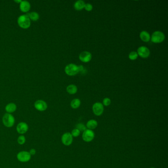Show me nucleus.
<instances>
[{
    "label": "nucleus",
    "mask_w": 168,
    "mask_h": 168,
    "mask_svg": "<svg viewBox=\"0 0 168 168\" xmlns=\"http://www.w3.org/2000/svg\"><path fill=\"white\" fill-rule=\"evenodd\" d=\"M17 109V105L15 104V103H9L7 104L5 108V109L7 113H10V114L15 111Z\"/></svg>",
    "instance_id": "nucleus-14"
},
{
    "label": "nucleus",
    "mask_w": 168,
    "mask_h": 168,
    "mask_svg": "<svg viewBox=\"0 0 168 168\" xmlns=\"http://www.w3.org/2000/svg\"><path fill=\"white\" fill-rule=\"evenodd\" d=\"M82 138L83 140L85 142H90L93 140V139H94L95 133L91 130L86 129L82 133Z\"/></svg>",
    "instance_id": "nucleus-6"
},
{
    "label": "nucleus",
    "mask_w": 168,
    "mask_h": 168,
    "mask_svg": "<svg viewBox=\"0 0 168 168\" xmlns=\"http://www.w3.org/2000/svg\"><path fill=\"white\" fill-rule=\"evenodd\" d=\"M140 37L144 42H148L150 41V36L147 31H142L141 32L140 35Z\"/></svg>",
    "instance_id": "nucleus-15"
},
{
    "label": "nucleus",
    "mask_w": 168,
    "mask_h": 168,
    "mask_svg": "<svg viewBox=\"0 0 168 168\" xmlns=\"http://www.w3.org/2000/svg\"><path fill=\"white\" fill-rule=\"evenodd\" d=\"M81 104L80 100L78 99H75L73 100L71 102V106L73 109H77L80 106Z\"/></svg>",
    "instance_id": "nucleus-19"
},
{
    "label": "nucleus",
    "mask_w": 168,
    "mask_h": 168,
    "mask_svg": "<svg viewBox=\"0 0 168 168\" xmlns=\"http://www.w3.org/2000/svg\"><path fill=\"white\" fill-rule=\"evenodd\" d=\"M26 15L28 16L30 19L32 20L33 21H37L39 19V15L36 12H32L30 13H28Z\"/></svg>",
    "instance_id": "nucleus-20"
},
{
    "label": "nucleus",
    "mask_w": 168,
    "mask_h": 168,
    "mask_svg": "<svg viewBox=\"0 0 168 168\" xmlns=\"http://www.w3.org/2000/svg\"><path fill=\"white\" fill-rule=\"evenodd\" d=\"M67 91L70 94H75L77 91V86L73 84H71L67 87Z\"/></svg>",
    "instance_id": "nucleus-18"
},
{
    "label": "nucleus",
    "mask_w": 168,
    "mask_h": 168,
    "mask_svg": "<svg viewBox=\"0 0 168 168\" xmlns=\"http://www.w3.org/2000/svg\"><path fill=\"white\" fill-rule=\"evenodd\" d=\"M138 56L143 58H147L150 55V52L149 49L144 46H142L138 48L137 50Z\"/></svg>",
    "instance_id": "nucleus-9"
},
{
    "label": "nucleus",
    "mask_w": 168,
    "mask_h": 168,
    "mask_svg": "<svg viewBox=\"0 0 168 168\" xmlns=\"http://www.w3.org/2000/svg\"><path fill=\"white\" fill-rule=\"evenodd\" d=\"M31 8V5L29 2L26 1H22L20 4V9L22 12H27Z\"/></svg>",
    "instance_id": "nucleus-13"
},
{
    "label": "nucleus",
    "mask_w": 168,
    "mask_h": 168,
    "mask_svg": "<svg viewBox=\"0 0 168 168\" xmlns=\"http://www.w3.org/2000/svg\"><path fill=\"white\" fill-rule=\"evenodd\" d=\"M103 105L104 106H109L111 104V100L109 98H105L103 101Z\"/></svg>",
    "instance_id": "nucleus-25"
},
{
    "label": "nucleus",
    "mask_w": 168,
    "mask_h": 168,
    "mask_svg": "<svg viewBox=\"0 0 168 168\" xmlns=\"http://www.w3.org/2000/svg\"><path fill=\"white\" fill-rule=\"evenodd\" d=\"M29 130L28 124L24 122L19 123L17 126V131L18 134L23 135L26 133Z\"/></svg>",
    "instance_id": "nucleus-10"
},
{
    "label": "nucleus",
    "mask_w": 168,
    "mask_h": 168,
    "mask_svg": "<svg viewBox=\"0 0 168 168\" xmlns=\"http://www.w3.org/2000/svg\"><path fill=\"white\" fill-rule=\"evenodd\" d=\"M65 72L67 75L73 76L78 73V66L75 64H70L66 66L65 68Z\"/></svg>",
    "instance_id": "nucleus-4"
},
{
    "label": "nucleus",
    "mask_w": 168,
    "mask_h": 168,
    "mask_svg": "<svg viewBox=\"0 0 168 168\" xmlns=\"http://www.w3.org/2000/svg\"><path fill=\"white\" fill-rule=\"evenodd\" d=\"M35 108L36 109L40 111H46L48 108V104L46 102L39 100L35 103Z\"/></svg>",
    "instance_id": "nucleus-11"
},
{
    "label": "nucleus",
    "mask_w": 168,
    "mask_h": 168,
    "mask_svg": "<svg viewBox=\"0 0 168 168\" xmlns=\"http://www.w3.org/2000/svg\"><path fill=\"white\" fill-rule=\"evenodd\" d=\"M75 128L78 129V130L80 131V132L82 131V132H83L87 129L86 126L83 123H78L76 125Z\"/></svg>",
    "instance_id": "nucleus-22"
},
{
    "label": "nucleus",
    "mask_w": 168,
    "mask_h": 168,
    "mask_svg": "<svg viewBox=\"0 0 168 168\" xmlns=\"http://www.w3.org/2000/svg\"><path fill=\"white\" fill-rule=\"evenodd\" d=\"M85 3L84 1L80 0L75 2L74 4V8L77 10H80L84 8Z\"/></svg>",
    "instance_id": "nucleus-17"
},
{
    "label": "nucleus",
    "mask_w": 168,
    "mask_h": 168,
    "mask_svg": "<svg viewBox=\"0 0 168 168\" xmlns=\"http://www.w3.org/2000/svg\"><path fill=\"white\" fill-rule=\"evenodd\" d=\"M29 152L30 154H31V156H32V155H35L36 153V149H31L29 151Z\"/></svg>",
    "instance_id": "nucleus-27"
},
{
    "label": "nucleus",
    "mask_w": 168,
    "mask_h": 168,
    "mask_svg": "<svg viewBox=\"0 0 168 168\" xmlns=\"http://www.w3.org/2000/svg\"><path fill=\"white\" fill-rule=\"evenodd\" d=\"M154 168V167H151V168Z\"/></svg>",
    "instance_id": "nucleus-30"
},
{
    "label": "nucleus",
    "mask_w": 168,
    "mask_h": 168,
    "mask_svg": "<svg viewBox=\"0 0 168 168\" xmlns=\"http://www.w3.org/2000/svg\"><path fill=\"white\" fill-rule=\"evenodd\" d=\"M138 57L137 52L136 51H132L129 55V58L131 60H135Z\"/></svg>",
    "instance_id": "nucleus-23"
},
{
    "label": "nucleus",
    "mask_w": 168,
    "mask_h": 168,
    "mask_svg": "<svg viewBox=\"0 0 168 168\" xmlns=\"http://www.w3.org/2000/svg\"><path fill=\"white\" fill-rule=\"evenodd\" d=\"M165 36L164 34L161 31H157L154 32L150 37L151 41L154 43L159 44L163 42L165 40Z\"/></svg>",
    "instance_id": "nucleus-3"
},
{
    "label": "nucleus",
    "mask_w": 168,
    "mask_h": 168,
    "mask_svg": "<svg viewBox=\"0 0 168 168\" xmlns=\"http://www.w3.org/2000/svg\"><path fill=\"white\" fill-rule=\"evenodd\" d=\"M26 142V138L23 135L19 136L17 139V142L20 145H23Z\"/></svg>",
    "instance_id": "nucleus-21"
},
{
    "label": "nucleus",
    "mask_w": 168,
    "mask_h": 168,
    "mask_svg": "<svg viewBox=\"0 0 168 168\" xmlns=\"http://www.w3.org/2000/svg\"><path fill=\"white\" fill-rule=\"evenodd\" d=\"M85 10L88 11V12H90L91 11L92 9H93V6L91 4L89 3H85V6H84V8Z\"/></svg>",
    "instance_id": "nucleus-26"
},
{
    "label": "nucleus",
    "mask_w": 168,
    "mask_h": 168,
    "mask_svg": "<svg viewBox=\"0 0 168 168\" xmlns=\"http://www.w3.org/2000/svg\"><path fill=\"white\" fill-rule=\"evenodd\" d=\"M78 71L79 72H82L83 70V66L80 65L78 66Z\"/></svg>",
    "instance_id": "nucleus-28"
},
{
    "label": "nucleus",
    "mask_w": 168,
    "mask_h": 168,
    "mask_svg": "<svg viewBox=\"0 0 168 168\" xmlns=\"http://www.w3.org/2000/svg\"><path fill=\"white\" fill-rule=\"evenodd\" d=\"M17 22L20 27L23 29H27L31 25V20L26 15H20L18 17Z\"/></svg>",
    "instance_id": "nucleus-2"
},
{
    "label": "nucleus",
    "mask_w": 168,
    "mask_h": 168,
    "mask_svg": "<svg viewBox=\"0 0 168 168\" xmlns=\"http://www.w3.org/2000/svg\"><path fill=\"white\" fill-rule=\"evenodd\" d=\"M61 141L64 145L69 146L73 143V137L70 133H65L62 135Z\"/></svg>",
    "instance_id": "nucleus-8"
},
{
    "label": "nucleus",
    "mask_w": 168,
    "mask_h": 168,
    "mask_svg": "<svg viewBox=\"0 0 168 168\" xmlns=\"http://www.w3.org/2000/svg\"><path fill=\"white\" fill-rule=\"evenodd\" d=\"M31 156V154L27 151H21L17 154V158L18 161L23 163L29 161Z\"/></svg>",
    "instance_id": "nucleus-5"
},
{
    "label": "nucleus",
    "mask_w": 168,
    "mask_h": 168,
    "mask_svg": "<svg viewBox=\"0 0 168 168\" xmlns=\"http://www.w3.org/2000/svg\"><path fill=\"white\" fill-rule=\"evenodd\" d=\"M22 1H21V0H20V1H15V2H17V3H18V2H20V3H21V2Z\"/></svg>",
    "instance_id": "nucleus-29"
},
{
    "label": "nucleus",
    "mask_w": 168,
    "mask_h": 168,
    "mask_svg": "<svg viewBox=\"0 0 168 168\" xmlns=\"http://www.w3.org/2000/svg\"><path fill=\"white\" fill-rule=\"evenodd\" d=\"M104 108V106L102 103L97 102L93 104L92 106V111L95 115L97 116H100L103 114Z\"/></svg>",
    "instance_id": "nucleus-7"
},
{
    "label": "nucleus",
    "mask_w": 168,
    "mask_h": 168,
    "mask_svg": "<svg viewBox=\"0 0 168 168\" xmlns=\"http://www.w3.org/2000/svg\"><path fill=\"white\" fill-rule=\"evenodd\" d=\"M71 134L73 136V137H77L80 135V132L78 130V129L75 128L72 130V132Z\"/></svg>",
    "instance_id": "nucleus-24"
},
{
    "label": "nucleus",
    "mask_w": 168,
    "mask_h": 168,
    "mask_svg": "<svg viewBox=\"0 0 168 168\" xmlns=\"http://www.w3.org/2000/svg\"><path fill=\"white\" fill-rule=\"evenodd\" d=\"M79 58L82 62L87 63L91 60L92 55L90 52L87 51H84L80 53L79 55Z\"/></svg>",
    "instance_id": "nucleus-12"
},
{
    "label": "nucleus",
    "mask_w": 168,
    "mask_h": 168,
    "mask_svg": "<svg viewBox=\"0 0 168 168\" xmlns=\"http://www.w3.org/2000/svg\"><path fill=\"white\" fill-rule=\"evenodd\" d=\"M2 120L3 125L7 127L11 128L15 125V117L10 113H7L4 114Z\"/></svg>",
    "instance_id": "nucleus-1"
},
{
    "label": "nucleus",
    "mask_w": 168,
    "mask_h": 168,
    "mask_svg": "<svg viewBox=\"0 0 168 168\" xmlns=\"http://www.w3.org/2000/svg\"><path fill=\"white\" fill-rule=\"evenodd\" d=\"M97 126H98L97 121L95 120H94V119H91L87 122L86 126V128H88V129H90V130H92L93 129L96 128Z\"/></svg>",
    "instance_id": "nucleus-16"
}]
</instances>
